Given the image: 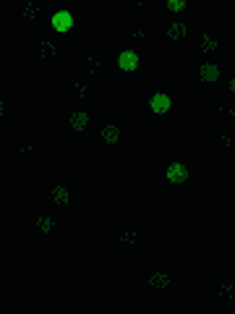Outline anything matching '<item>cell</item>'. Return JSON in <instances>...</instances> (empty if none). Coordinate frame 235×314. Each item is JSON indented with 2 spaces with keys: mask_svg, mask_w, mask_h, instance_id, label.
I'll use <instances>...</instances> for the list:
<instances>
[{
  "mask_svg": "<svg viewBox=\"0 0 235 314\" xmlns=\"http://www.w3.org/2000/svg\"><path fill=\"white\" fill-rule=\"evenodd\" d=\"M118 66L123 68V71H136V68H139V55H136L133 50H123L118 55Z\"/></svg>",
  "mask_w": 235,
  "mask_h": 314,
  "instance_id": "2",
  "label": "cell"
},
{
  "mask_svg": "<svg viewBox=\"0 0 235 314\" xmlns=\"http://www.w3.org/2000/svg\"><path fill=\"white\" fill-rule=\"evenodd\" d=\"M168 37H170V40H183V37H186V26L180 24V21H178V24H172L168 29Z\"/></svg>",
  "mask_w": 235,
  "mask_h": 314,
  "instance_id": "9",
  "label": "cell"
},
{
  "mask_svg": "<svg viewBox=\"0 0 235 314\" xmlns=\"http://www.w3.org/2000/svg\"><path fill=\"white\" fill-rule=\"evenodd\" d=\"M52 199H55V204H68V189L58 186L55 191H52Z\"/></svg>",
  "mask_w": 235,
  "mask_h": 314,
  "instance_id": "10",
  "label": "cell"
},
{
  "mask_svg": "<svg viewBox=\"0 0 235 314\" xmlns=\"http://www.w3.org/2000/svg\"><path fill=\"white\" fill-rule=\"evenodd\" d=\"M199 76H201L204 84H214V81L219 79V68H217L214 63H204L201 71H199Z\"/></svg>",
  "mask_w": 235,
  "mask_h": 314,
  "instance_id": "5",
  "label": "cell"
},
{
  "mask_svg": "<svg viewBox=\"0 0 235 314\" xmlns=\"http://www.w3.org/2000/svg\"><path fill=\"white\" fill-rule=\"evenodd\" d=\"M186 178H188V168L183 163H172L168 168V181L170 183H183Z\"/></svg>",
  "mask_w": 235,
  "mask_h": 314,
  "instance_id": "3",
  "label": "cell"
},
{
  "mask_svg": "<svg viewBox=\"0 0 235 314\" xmlns=\"http://www.w3.org/2000/svg\"><path fill=\"white\" fill-rule=\"evenodd\" d=\"M149 105H151V113H157V116H168L170 108H172V99L165 95V92H154V95L149 97Z\"/></svg>",
  "mask_w": 235,
  "mask_h": 314,
  "instance_id": "1",
  "label": "cell"
},
{
  "mask_svg": "<svg viewBox=\"0 0 235 314\" xmlns=\"http://www.w3.org/2000/svg\"><path fill=\"white\" fill-rule=\"evenodd\" d=\"M149 286H151V288H168V286H170L168 272H157V275H151V278H149Z\"/></svg>",
  "mask_w": 235,
  "mask_h": 314,
  "instance_id": "8",
  "label": "cell"
},
{
  "mask_svg": "<svg viewBox=\"0 0 235 314\" xmlns=\"http://www.w3.org/2000/svg\"><path fill=\"white\" fill-rule=\"evenodd\" d=\"M24 13H26V19H37V13H40V8H37V5H29V8H26Z\"/></svg>",
  "mask_w": 235,
  "mask_h": 314,
  "instance_id": "13",
  "label": "cell"
},
{
  "mask_svg": "<svg viewBox=\"0 0 235 314\" xmlns=\"http://www.w3.org/2000/svg\"><path fill=\"white\" fill-rule=\"evenodd\" d=\"M52 26H55L58 32H68V29L73 26L71 13H68V11H60V13H55V16H52Z\"/></svg>",
  "mask_w": 235,
  "mask_h": 314,
  "instance_id": "4",
  "label": "cell"
},
{
  "mask_svg": "<svg viewBox=\"0 0 235 314\" xmlns=\"http://www.w3.org/2000/svg\"><path fill=\"white\" fill-rule=\"evenodd\" d=\"M214 45H217V42H212L209 37H204V45H201V48H204V52H209V50H214Z\"/></svg>",
  "mask_w": 235,
  "mask_h": 314,
  "instance_id": "14",
  "label": "cell"
},
{
  "mask_svg": "<svg viewBox=\"0 0 235 314\" xmlns=\"http://www.w3.org/2000/svg\"><path fill=\"white\" fill-rule=\"evenodd\" d=\"M86 126H89V116L84 110H76L71 116V128H73V131H84Z\"/></svg>",
  "mask_w": 235,
  "mask_h": 314,
  "instance_id": "6",
  "label": "cell"
},
{
  "mask_svg": "<svg viewBox=\"0 0 235 314\" xmlns=\"http://www.w3.org/2000/svg\"><path fill=\"white\" fill-rule=\"evenodd\" d=\"M37 225H40V231L47 233L50 228H52V220H50V217H40V223H37Z\"/></svg>",
  "mask_w": 235,
  "mask_h": 314,
  "instance_id": "12",
  "label": "cell"
},
{
  "mask_svg": "<svg viewBox=\"0 0 235 314\" xmlns=\"http://www.w3.org/2000/svg\"><path fill=\"white\" fill-rule=\"evenodd\" d=\"M186 8V0H168V11H172V13H180Z\"/></svg>",
  "mask_w": 235,
  "mask_h": 314,
  "instance_id": "11",
  "label": "cell"
},
{
  "mask_svg": "<svg viewBox=\"0 0 235 314\" xmlns=\"http://www.w3.org/2000/svg\"><path fill=\"white\" fill-rule=\"evenodd\" d=\"M102 139L107 142L110 147H112V144H118V139H120V128H118V126H105V128H102Z\"/></svg>",
  "mask_w": 235,
  "mask_h": 314,
  "instance_id": "7",
  "label": "cell"
},
{
  "mask_svg": "<svg viewBox=\"0 0 235 314\" xmlns=\"http://www.w3.org/2000/svg\"><path fill=\"white\" fill-rule=\"evenodd\" d=\"M230 92H233V95H235V76H233V79H230Z\"/></svg>",
  "mask_w": 235,
  "mask_h": 314,
  "instance_id": "16",
  "label": "cell"
},
{
  "mask_svg": "<svg viewBox=\"0 0 235 314\" xmlns=\"http://www.w3.org/2000/svg\"><path fill=\"white\" fill-rule=\"evenodd\" d=\"M52 52H55L52 45H42V55H52Z\"/></svg>",
  "mask_w": 235,
  "mask_h": 314,
  "instance_id": "15",
  "label": "cell"
}]
</instances>
